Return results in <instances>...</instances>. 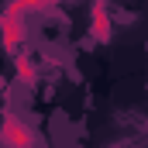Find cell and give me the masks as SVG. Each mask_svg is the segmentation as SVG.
Instances as JSON below:
<instances>
[{
    "label": "cell",
    "mask_w": 148,
    "mask_h": 148,
    "mask_svg": "<svg viewBox=\"0 0 148 148\" xmlns=\"http://www.w3.org/2000/svg\"><path fill=\"white\" fill-rule=\"evenodd\" d=\"M0 138H3V148H38V134L35 127H28L17 114H3V131H0Z\"/></svg>",
    "instance_id": "7a4b0ae2"
},
{
    "label": "cell",
    "mask_w": 148,
    "mask_h": 148,
    "mask_svg": "<svg viewBox=\"0 0 148 148\" xmlns=\"http://www.w3.org/2000/svg\"><path fill=\"white\" fill-rule=\"evenodd\" d=\"M90 31L97 41H110L114 38V21H110V10L103 3H93L90 7Z\"/></svg>",
    "instance_id": "3957f363"
},
{
    "label": "cell",
    "mask_w": 148,
    "mask_h": 148,
    "mask_svg": "<svg viewBox=\"0 0 148 148\" xmlns=\"http://www.w3.org/2000/svg\"><path fill=\"white\" fill-rule=\"evenodd\" d=\"M14 66H17V79H21V83H35V62H31L28 52L14 55Z\"/></svg>",
    "instance_id": "277c9868"
},
{
    "label": "cell",
    "mask_w": 148,
    "mask_h": 148,
    "mask_svg": "<svg viewBox=\"0 0 148 148\" xmlns=\"http://www.w3.org/2000/svg\"><path fill=\"white\" fill-rule=\"evenodd\" d=\"M31 10H52L48 3H7L3 14H0V38H3V48L7 52H17V45L28 35V14ZM21 55V52H17Z\"/></svg>",
    "instance_id": "6da1fadb"
}]
</instances>
